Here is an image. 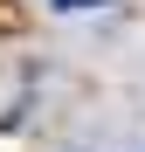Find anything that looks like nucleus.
<instances>
[{
  "mask_svg": "<svg viewBox=\"0 0 145 152\" xmlns=\"http://www.w3.org/2000/svg\"><path fill=\"white\" fill-rule=\"evenodd\" d=\"M48 7H62V14H76V7H104V0H48Z\"/></svg>",
  "mask_w": 145,
  "mask_h": 152,
  "instance_id": "f257e3e1",
  "label": "nucleus"
}]
</instances>
